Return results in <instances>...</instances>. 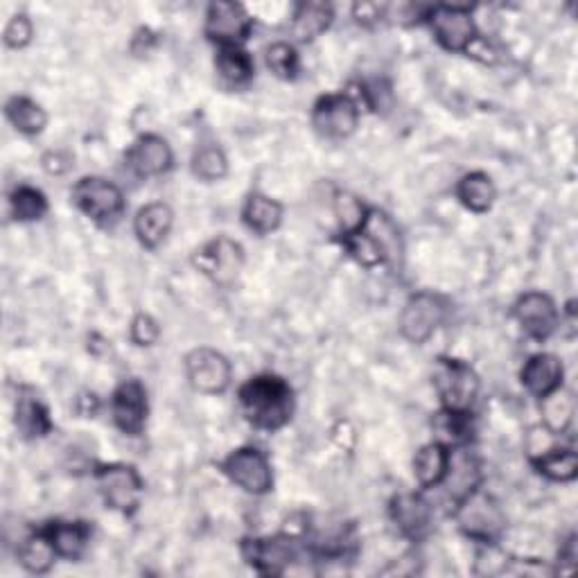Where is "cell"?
<instances>
[{"instance_id":"ffe728a7","label":"cell","mask_w":578,"mask_h":578,"mask_svg":"<svg viewBox=\"0 0 578 578\" xmlns=\"http://www.w3.org/2000/svg\"><path fill=\"white\" fill-rule=\"evenodd\" d=\"M172 226H175V211H172L163 201H152V204L142 206L134 217V234L144 249H159L167 236Z\"/></svg>"},{"instance_id":"3957f363","label":"cell","mask_w":578,"mask_h":578,"mask_svg":"<svg viewBox=\"0 0 578 578\" xmlns=\"http://www.w3.org/2000/svg\"><path fill=\"white\" fill-rule=\"evenodd\" d=\"M456 525L466 538L479 544H498L506 531V515L493 495L477 488L452 511Z\"/></svg>"},{"instance_id":"ba28073f","label":"cell","mask_w":578,"mask_h":578,"mask_svg":"<svg viewBox=\"0 0 578 578\" xmlns=\"http://www.w3.org/2000/svg\"><path fill=\"white\" fill-rule=\"evenodd\" d=\"M96 486L106 504V508L131 515L138 511L144 483L140 473L129 464H102L93 470Z\"/></svg>"},{"instance_id":"836d02e7","label":"cell","mask_w":578,"mask_h":578,"mask_svg":"<svg viewBox=\"0 0 578 578\" xmlns=\"http://www.w3.org/2000/svg\"><path fill=\"white\" fill-rule=\"evenodd\" d=\"M48 197L33 186H18L12 194H10V213L16 222L21 224H30V222H39L48 215Z\"/></svg>"},{"instance_id":"8d00e7d4","label":"cell","mask_w":578,"mask_h":578,"mask_svg":"<svg viewBox=\"0 0 578 578\" xmlns=\"http://www.w3.org/2000/svg\"><path fill=\"white\" fill-rule=\"evenodd\" d=\"M343 251L349 253L357 265L366 267V269H373V267H380L385 265V257L380 253V249L375 247V242L364 234V228L360 230V234H353V236H343L339 238Z\"/></svg>"},{"instance_id":"2e32d148","label":"cell","mask_w":578,"mask_h":578,"mask_svg":"<svg viewBox=\"0 0 578 578\" xmlns=\"http://www.w3.org/2000/svg\"><path fill=\"white\" fill-rule=\"evenodd\" d=\"M481 479L479 458L466 445H456L454 450H450V466L441 486H445V498L452 511L475 493L481 486Z\"/></svg>"},{"instance_id":"ac0fdd59","label":"cell","mask_w":578,"mask_h":578,"mask_svg":"<svg viewBox=\"0 0 578 578\" xmlns=\"http://www.w3.org/2000/svg\"><path fill=\"white\" fill-rule=\"evenodd\" d=\"M391 523L404 538L418 540L431 525V504L420 493H398L389 504Z\"/></svg>"},{"instance_id":"9c48e42d","label":"cell","mask_w":578,"mask_h":578,"mask_svg":"<svg viewBox=\"0 0 578 578\" xmlns=\"http://www.w3.org/2000/svg\"><path fill=\"white\" fill-rule=\"evenodd\" d=\"M71 201L79 213L96 224H113L125 213V194L113 181L102 177H84L71 190Z\"/></svg>"},{"instance_id":"ab89813d","label":"cell","mask_w":578,"mask_h":578,"mask_svg":"<svg viewBox=\"0 0 578 578\" xmlns=\"http://www.w3.org/2000/svg\"><path fill=\"white\" fill-rule=\"evenodd\" d=\"M41 165H43V169L48 172V175L62 177V175H66V172L73 169L75 156L71 152H66V150H50V152L43 154Z\"/></svg>"},{"instance_id":"1f68e13d","label":"cell","mask_w":578,"mask_h":578,"mask_svg":"<svg viewBox=\"0 0 578 578\" xmlns=\"http://www.w3.org/2000/svg\"><path fill=\"white\" fill-rule=\"evenodd\" d=\"M16 556H18L21 567L30 574H48L52 569L54 561L60 558L54 552L52 542L46 538V533L41 529L18 544Z\"/></svg>"},{"instance_id":"603a6c76","label":"cell","mask_w":578,"mask_h":578,"mask_svg":"<svg viewBox=\"0 0 578 578\" xmlns=\"http://www.w3.org/2000/svg\"><path fill=\"white\" fill-rule=\"evenodd\" d=\"M364 234L375 242V247L380 249V253L385 257V265L400 269L402 257H404L402 238H400L398 226L393 224V219L385 211L370 209L368 219L364 224Z\"/></svg>"},{"instance_id":"4dcf8cb0","label":"cell","mask_w":578,"mask_h":578,"mask_svg":"<svg viewBox=\"0 0 578 578\" xmlns=\"http://www.w3.org/2000/svg\"><path fill=\"white\" fill-rule=\"evenodd\" d=\"M5 118L8 123L23 136L33 138L39 136L48 125L46 109L25 96H14L5 104Z\"/></svg>"},{"instance_id":"7a4b0ae2","label":"cell","mask_w":578,"mask_h":578,"mask_svg":"<svg viewBox=\"0 0 578 578\" xmlns=\"http://www.w3.org/2000/svg\"><path fill=\"white\" fill-rule=\"evenodd\" d=\"M479 375L461 360L441 357L434 366V389L448 414H470L479 398Z\"/></svg>"},{"instance_id":"484cf974","label":"cell","mask_w":578,"mask_h":578,"mask_svg":"<svg viewBox=\"0 0 578 578\" xmlns=\"http://www.w3.org/2000/svg\"><path fill=\"white\" fill-rule=\"evenodd\" d=\"M448 466H450V448L443 441L427 443L414 456L412 464L414 479L423 490L439 488L441 481L445 479Z\"/></svg>"},{"instance_id":"9a60e30c","label":"cell","mask_w":578,"mask_h":578,"mask_svg":"<svg viewBox=\"0 0 578 578\" xmlns=\"http://www.w3.org/2000/svg\"><path fill=\"white\" fill-rule=\"evenodd\" d=\"M519 328L533 341H546L561 326V312L554 299L544 292H527L513 307Z\"/></svg>"},{"instance_id":"60d3db41","label":"cell","mask_w":578,"mask_h":578,"mask_svg":"<svg viewBox=\"0 0 578 578\" xmlns=\"http://www.w3.org/2000/svg\"><path fill=\"white\" fill-rule=\"evenodd\" d=\"M576 558H578V549H576V536L571 533L563 544H561V552H558V571L561 574H569L576 569Z\"/></svg>"},{"instance_id":"5b68a950","label":"cell","mask_w":578,"mask_h":578,"mask_svg":"<svg viewBox=\"0 0 578 578\" xmlns=\"http://www.w3.org/2000/svg\"><path fill=\"white\" fill-rule=\"evenodd\" d=\"M244 563L265 576H280L301 556V540L294 533H276L265 538H244L240 542Z\"/></svg>"},{"instance_id":"f35d334b","label":"cell","mask_w":578,"mask_h":578,"mask_svg":"<svg viewBox=\"0 0 578 578\" xmlns=\"http://www.w3.org/2000/svg\"><path fill=\"white\" fill-rule=\"evenodd\" d=\"M129 339L134 341V345H138V349H152V345H156V341L161 339V326L152 314L138 312L129 326Z\"/></svg>"},{"instance_id":"cb8c5ba5","label":"cell","mask_w":578,"mask_h":578,"mask_svg":"<svg viewBox=\"0 0 578 578\" xmlns=\"http://www.w3.org/2000/svg\"><path fill=\"white\" fill-rule=\"evenodd\" d=\"M14 425H16V431L21 434V439L25 441L43 439L52 431L50 412L33 391H23L18 395L16 410H14Z\"/></svg>"},{"instance_id":"6da1fadb","label":"cell","mask_w":578,"mask_h":578,"mask_svg":"<svg viewBox=\"0 0 578 578\" xmlns=\"http://www.w3.org/2000/svg\"><path fill=\"white\" fill-rule=\"evenodd\" d=\"M238 404L251 427L260 431H278L292 420L297 398L294 389L280 375L260 373L240 387Z\"/></svg>"},{"instance_id":"30bf717a","label":"cell","mask_w":578,"mask_h":578,"mask_svg":"<svg viewBox=\"0 0 578 578\" xmlns=\"http://www.w3.org/2000/svg\"><path fill=\"white\" fill-rule=\"evenodd\" d=\"M310 121L324 140H349L360 125V104L351 93H326L314 102Z\"/></svg>"},{"instance_id":"b9f144b4","label":"cell","mask_w":578,"mask_h":578,"mask_svg":"<svg viewBox=\"0 0 578 578\" xmlns=\"http://www.w3.org/2000/svg\"><path fill=\"white\" fill-rule=\"evenodd\" d=\"M353 16L357 18L360 25L380 23V21H385V8H382V5L362 3V5H355V8H353Z\"/></svg>"},{"instance_id":"4fadbf2b","label":"cell","mask_w":578,"mask_h":578,"mask_svg":"<svg viewBox=\"0 0 578 578\" xmlns=\"http://www.w3.org/2000/svg\"><path fill=\"white\" fill-rule=\"evenodd\" d=\"M186 378L197 393L222 395L234 382V366L215 349H194L186 355Z\"/></svg>"},{"instance_id":"74e56055","label":"cell","mask_w":578,"mask_h":578,"mask_svg":"<svg viewBox=\"0 0 578 578\" xmlns=\"http://www.w3.org/2000/svg\"><path fill=\"white\" fill-rule=\"evenodd\" d=\"M35 39V23L27 14H14L8 25H5V33H3V41L10 50H23L33 43Z\"/></svg>"},{"instance_id":"e575fe53","label":"cell","mask_w":578,"mask_h":578,"mask_svg":"<svg viewBox=\"0 0 578 578\" xmlns=\"http://www.w3.org/2000/svg\"><path fill=\"white\" fill-rule=\"evenodd\" d=\"M190 169H192V175L204 184L222 181L228 175V159L219 144L215 142L201 144V148H197V152L192 154Z\"/></svg>"},{"instance_id":"f546056e","label":"cell","mask_w":578,"mask_h":578,"mask_svg":"<svg viewBox=\"0 0 578 578\" xmlns=\"http://www.w3.org/2000/svg\"><path fill=\"white\" fill-rule=\"evenodd\" d=\"M531 466L549 481L567 483L578 475V456L569 448H546L531 456Z\"/></svg>"},{"instance_id":"8992f818","label":"cell","mask_w":578,"mask_h":578,"mask_svg":"<svg viewBox=\"0 0 578 578\" xmlns=\"http://www.w3.org/2000/svg\"><path fill=\"white\" fill-rule=\"evenodd\" d=\"M219 470L230 483H236L253 498L267 495L274 488L272 461L263 450L253 445H244L230 452L224 461H219Z\"/></svg>"},{"instance_id":"d4e9b609","label":"cell","mask_w":578,"mask_h":578,"mask_svg":"<svg viewBox=\"0 0 578 578\" xmlns=\"http://www.w3.org/2000/svg\"><path fill=\"white\" fill-rule=\"evenodd\" d=\"M285 209L280 201L272 199L265 192H251L242 206V222L255 236H272L280 228Z\"/></svg>"},{"instance_id":"7c38bea8","label":"cell","mask_w":578,"mask_h":578,"mask_svg":"<svg viewBox=\"0 0 578 578\" xmlns=\"http://www.w3.org/2000/svg\"><path fill=\"white\" fill-rule=\"evenodd\" d=\"M253 16L240 3H226L217 0L206 10L204 35L217 48H242V43L251 37Z\"/></svg>"},{"instance_id":"83f0119b","label":"cell","mask_w":578,"mask_h":578,"mask_svg":"<svg viewBox=\"0 0 578 578\" xmlns=\"http://www.w3.org/2000/svg\"><path fill=\"white\" fill-rule=\"evenodd\" d=\"M456 199L466 211L483 215L493 209L498 199V188L486 172H470V175L461 177V181L456 184Z\"/></svg>"},{"instance_id":"e0dca14e","label":"cell","mask_w":578,"mask_h":578,"mask_svg":"<svg viewBox=\"0 0 578 578\" xmlns=\"http://www.w3.org/2000/svg\"><path fill=\"white\" fill-rule=\"evenodd\" d=\"M127 167L140 179H156L167 175L175 163V154L165 138L156 134L140 136L125 154Z\"/></svg>"},{"instance_id":"52a82bcc","label":"cell","mask_w":578,"mask_h":578,"mask_svg":"<svg viewBox=\"0 0 578 578\" xmlns=\"http://www.w3.org/2000/svg\"><path fill=\"white\" fill-rule=\"evenodd\" d=\"M450 314V301L437 292H418L410 297V301L404 303L398 328L400 335L407 339L410 343H425L431 339V335L437 332Z\"/></svg>"},{"instance_id":"8fae6325","label":"cell","mask_w":578,"mask_h":578,"mask_svg":"<svg viewBox=\"0 0 578 578\" xmlns=\"http://www.w3.org/2000/svg\"><path fill=\"white\" fill-rule=\"evenodd\" d=\"M244 247L238 240L219 236L192 253L194 269L217 287H230L244 267Z\"/></svg>"},{"instance_id":"d6986e66","label":"cell","mask_w":578,"mask_h":578,"mask_svg":"<svg viewBox=\"0 0 578 578\" xmlns=\"http://www.w3.org/2000/svg\"><path fill=\"white\" fill-rule=\"evenodd\" d=\"M565 378V366L561 357L552 353H536L531 355L523 370H519V382L533 395V398H544L552 391L563 387Z\"/></svg>"},{"instance_id":"4316f807","label":"cell","mask_w":578,"mask_h":578,"mask_svg":"<svg viewBox=\"0 0 578 578\" xmlns=\"http://www.w3.org/2000/svg\"><path fill=\"white\" fill-rule=\"evenodd\" d=\"M215 73L228 89H244L255 75L253 56L244 48H217Z\"/></svg>"},{"instance_id":"5bb4252c","label":"cell","mask_w":578,"mask_h":578,"mask_svg":"<svg viewBox=\"0 0 578 578\" xmlns=\"http://www.w3.org/2000/svg\"><path fill=\"white\" fill-rule=\"evenodd\" d=\"M111 418L125 437H140L148 427L150 400L140 380H125L111 395Z\"/></svg>"},{"instance_id":"44dd1931","label":"cell","mask_w":578,"mask_h":578,"mask_svg":"<svg viewBox=\"0 0 578 578\" xmlns=\"http://www.w3.org/2000/svg\"><path fill=\"white\" fill-rule=\"evenodd\" d=\"M332 21L335 8L330 3L307 0V3H299L294 8L292 21H289V33H292L297 43H312L330 30Z\"/></svg>"},{"instance_id":"7402d4cb","label":"cell","mask_w":578,"mask_h":578,"mask_svg":"<svg viewBox=\"0 0 578 578\" xmlns=\"http://www.w3.org/2000/svg\"><path fill=\"white\" fill-rule=\"evenodd\" d=\"M41 531L52 542L56 556L66 561H79L91 542V525L81 523V519H75V523L54 519V523L41 527Z\"/></svg>"},{"instance_id":"f1b7e54d","label":"cell","mask_w":578,"mask_h":578,"mask_svg":"<svg viewBox=\"0 0 578 578\" xmlns=\"http://www.w3.org/2000/svg\"><path fill=\"white\" fill-rule=\"evenodd\" d=\"M574 414H576V398L571 391L563 387L540 398L542 427L552 434V437H563L574 420Z\"/></svg>"},{"instance_id":"d590c367","label":"cell","mask_w":578,"mask_h":578,"mask_svg":"<svg viewBox=\"0 0 578 578\" xmlns=\"http://www.w3.org/2000/svg\"><path fill=\"white\" fill-rule=\"evenodd\" d=\"M265 64L274 77L282 81H292L301 73V56L292 43L276 41L265 50Z\"/></svg>"},{"instance_id":"d6a6232c","label":"cell","mask_w":578,"mask_h":578,"mask_svg":"<svg viewBox=\"0 0 578 578\" xmlns=\"http://www.w3.org/2000/svg\"><path fill=\"white\" fill-rule=\"evenodd\" d=\"M332 213L337 217L339 238H343V236L360 234L368 219L370 209L353 192H337L332 201Z\"/></svg>"},{"instance_id":"277c9868","label":"cell","mask_w":578,"mask_h":578,"mask_svg":"<svg viewBox=\"0 0 578 578\" xmlns=\"http://www.w3.org/2000/svg\"><path fill=\"white\" fill-rule=\"evenodd\" d=\"M425 23L437 43L456 54H470L479 43L473 10L466 5H429Z\"/></svg>"}]
</instances>
